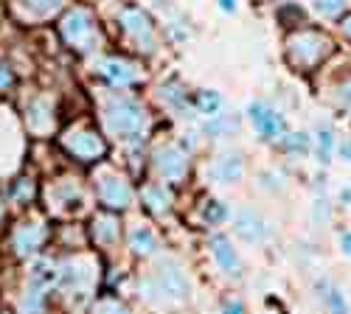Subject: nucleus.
I'll return each instance as SVG.
<instances>
[{
  "label": "nucleus",
  "mask_w": 351,
  "mask_h": 314,
  "mask_svg": "<svg viewBox=\"0 0 351 314\" xmlns=\"http://www.w3.org/2000/svg\"><path fill=\"white\" fill-rule=\"evenodd\" d=\"M104 121L107 129L112 135H121V138H138L146 129V109L130 99V96H112L104 107Z\"/></svg>",
  "instance_id": "obj_1"
},
{
  "label": "nucleus",
  "mask_w": 351,
  "mask_h": 314,
  "mask_svg": "<svg viewBox=\"0 0 351 314\" xmlns=\"http://www.w3.org/2000/svg\"><path fill=\"white\" fill-rule=\"evenodd\" d=\"M289 62L301 68V70H312L317 62L326 60V53H332V42L329 37H324L320 31H312V28H306V31H298L289 37Z\"/></svg>",
  "instance_id": "obj_2"
},
{
  "label": "nucleus",
  "mask_w": 351,
  "mask_h": 314,
  "mask_svg": "<svg viewBox=\"0 0 351 314\" xmlns=\"http://www.w3.org/2000/svg\"><path fill=\"white\" fill-rule=\"evenodd\" d=\"M60 31H62L65 42L76 51H93L96 42H99V28L93 23V14L84 6H76L62 17Z\"/></svg>",
  "instance_id": "obj_3"
},
{
  "label": "nucleus",
  "mask_w": 351,
  "mask_h": 314,
  "mask_svg": "<svg viewBox=\"0 0 351 314\" xmlns=\"http://www.w3.org/2000/svg\"><path fill=\"white\" fill-rule=\"evenodd\" d=\"M62 146L76 157V160H84V163H93V160H101L107 146L96 129H87V127H79V129H68L62 135Z\"/></svg>",
  "instance_id": "obj_4"
},
{
  "label": "nucleus",
  "mask_w": 351,
  "mask_h": 314,
  "mask_svg": "<svg viewBox=\"0 0 351 314\" xmlns=\"http://www.w3.org/2000/svg\"><path fill=\"white\" fill-rule=\"evenodd\" d=\"M119 20H121V28H124V31H127L138 45H143L146 51L155 48V28H152V20L146 17V12H141V6H132V3L121 6Z\"/></svg>",
  "instance_id": "obj_5"
},
{
  "label": "nucleus",
  "mask_w": 351,
  "mask_h": 314,
  "mask_svg": "<svg viewBox=\"0 0 351 314\" xmlns=\"http://www.w3.org/2000/svg\"><path fill=\"white\" fill-rule=\"evenodd\" d=\"M247 116L253 121V127L258 129V135H265L267 140H278L287 138V124L273 107H267L265 101H253L247 107Z\"/></svg>",
  "instance_id": "obj_6"
},
{
  "label": "nucleus",
  "mask_w": 351,
  "mask_h": 314,
  "mask_svg": "<svg viewBox=\"0 0 351 314\" xmlns=\"http://www.w3.org/2000/svg\"><path fill=\"white\" fill-rule=\"evenodd\" d=\"M99 199L107 208H127L132 199V188L124 177L115 174V171H104L99 180Z\"/></svg>",
  "instance_id": "obj_7"
},
{
  "label": "nucleus",
  "mask_w": 351,
  "mask_h": 314,
  "mask_svg": "<svg viewBox=\"0 0 351 314\" xmlns=\"http://www.w3.org/2000/svg\"><path fill=\"white\" fill-rule=\"evenodd\" d=\"M48 239V227L43 222H20L12 233V244L17 250V255H32L43 247V241Z\"/></svg>",
  "instance_id": "obj_8"
},
{
  "label": "nucleus",
  "mask_w": 351,
  "mask_h": 314,
  "mask_svg": "<svg viewBox=\"0 0 351 314\" xmlns=\"http://www.w3.org/2000/svg\"><path fill=\"white\" fill-rule=\"evenodd\" d=\"M99 70H101L104 79H110V84H115V88H130V84L141 81L138 65L127 62L124 56H107V60H101Z\"/></svg>",
  "instance_id": "obj_9"
},
{
  "label": "nucleus",
  "mask_w": 351,
  "mask_h": 314,
  "mask_svg": "<svg viewBox=\"0 0 351 314\" xmlns=\"http://www.w3.org/2000/svg\"><path fill=\"white\" fill-rule=\"evenodd\" d=\"M155 168H158V174L163 180H171V183H180L186 177V171H189V160L180 149H174V146H163L155 152Z\"/></svg>",
  "instance_id": "obj_10"
},
{
  "label": "nucleus",
  "mask_w": 351,
  "mask_h": 314,
  "mask_svg": "<svg viewBox=\"0 0 351 314\" xmlns=\"http://www.w3.org/2000/svg\"><path fill=\"white\" fill-rule=\"evenodd\" d=\"M237 233L247 241V244H258V241H265L270 236V227L267 222L261 219L253 208H242L237 213Z\"/></svg>",
  "instance_id": "obj_11"
},
{
  "label": "nucleus",
  "mask_w": 351,
  "mask_h": 314,
  "mask_svg": "<svg viewBox=\"0 0 351 314\" xmlns=\"http://www.w3.org/2000/svg\"><path fill=\"white\" fill-rule=\"evenodd\" d=\"M146 283H149V287H158L160 292H171V295H183L186 292V278H183L180 267L174 261L160 264L155 278H146Z\"/></svg>",
  "instance_id": "obj_12"
},
{
  "label": "nucleus",
  "mask_w": 351,
  "mask_h": 314,
  "mask_svg": "<svg viewBox=\"0 0 351 314\" xmlns=\"http://www.w3.org/2000/svg\"><path fill=\"white\" fill-rule=\"evenodd\" d=\"M60 278H62V283L68 289H82V287H87V283L93 280V267L87 264L84 259H71V261L62 264Z\"/></svg>",
  "instance_id": "obj_13"
},
{
  "label": "nucleus",
  "mask_w": 351,
  "mask_h": 314,
  "mask_svg": "<svg viewBox=\"0 0 351 314\" xmlns=\"http://www.w3.org/2000/svg\"><path fill=\"white\" fill-rule=\"evenodd\" d=\"M211 174L217 183H237L242 177V157L237 152H225L214 160Z\"/></svg>",
  "instance_id": "obj_14"
},
{
  "label": "nucleus",
  "mask_w": 351,
  "mask_h": 314,
  "mask_svg": "<svg viewBox=\"0 0 351 314\" xmlns=\"http://www.w3.org/2000/svg\"><path fill=\"white\" fill-rule=\"evenodd\" d=\"M211 252H214L217 264H219L228 275H239V272H242L239 255H237V250L230 247V241H228L225 236H214V239H211Z\"/></svg>",
  "instance_id": "obj_15"
},
{
  "label": "nucleus",
  "mask_w": 351,
  "mask_h": 314,
  "mask_svg": "<svg viewBox=\"0 0 351 314\" xmlns=\"http://www.w3.org/2000/svg\"><path fill=\"white\" fill-rule=\"evenodd\" d=\"M119 233H121L119 219H115L110 211H101V213H96V216H93V239H96L99 244H104V247L115 244Z\"/></svg>",
  "instance_id": "obj_16"
},
{
  "label": "nucleus",
  "mask_w": 351,
  "mask_h": 314,
  "mask_svg": "<svg viewBox=\"0 0 351 314\" xmlns=\"http://www.w3.org/2000/svg\"><path fill=\"white\" fill-rule=\"evenodd\" d=\"M25 121H28V127H32V129L45 132L51 127V121H53V112H51L48 101L45 99H34L32 104H28V109H25Z\"/></svg>",
  "instance_id": "obj_17"
},
{
  "label": "nucleus",
  "mask_w": 351,
  "mask_h": 314,
  "mask_svg": "<svg viewBox=\"0 0 351 314\" xmlns=\"http://www.w3.org/2000/svg\"><path fill=\"white\" fill-rule=\"evenodd\" d=\"M143 202H146V208H149L152 213H166L171 208V194L160 183H152V185L143 188Z\"/></svg>",
  "instance_id": "obj_18"
},
{
  "label": "nucleus",
  "mask_w": 351,
  "mask_h": 314,
  "mask_svg": "<svg viewBox=\"0 0 351 314\" xmlns=\"http://www.w3.org/2000/svg\"><path fill=\"white\" fill-rule=\"evenodd\" d=\"M239 129V118L237 116H211L206 124H202V132H206L208 138H225L230 132H237Z\"/></svg>",
  "instance_id": "obj_19"
},
{
  "label": "nucleus",
  "mask_w": 351,
  "mask_h": 314,
  "mask_svg": "<svg viewBox=\"0 0 351 314\" xmlns=\"http://www.w3.org/2000/svg\"><path fill=\"white\" fill-rule=\"evenodd\" d=\"M130 244L138 255H152L158 250V239H155V233L149 231V227H135V231L130 233Z\"/></svg>",
  "instance_id": "obj_20"
},
{
  "label": "nucleus",
  "mask_w": 351,
  "mask_h": 314,
  "mask_svg": "<svg viewBox=\"0 0 351 314\" xmlns=\"http://www.w3.org/2000/svg\"><path fill=\"white\" fill-rule=\"evenodd\" d=\"M194 104H197L199 112H206V116H217L219 107H222V99L214 90H199L197 99H194Z\"/></svg>",
  "instance_id": "obj_21"
},
{
  "label": "nucleus",
  "mask_w": 351,
  "mask_h": 314,
  "mask_svg": "<svg viewBox=\"0 0 351 314\" xmlns=\"http://www.w3.org/2000/svg\"><path fill=\"white\" fill-rule=\"evenodd\" d=\"M53 199H56V202H79V188L71 183V180H65V183H60V185H56L53 188Z\"/></svg>",
  "instance_id": "obj_22"
},
{
  "label": "nucleus",
  "mask_w": 351,
  "mask_h": 314,
  "mask_svg": "<svg viewBox=\"0 0 351 314\" xmlns=\"http://www.w3.org/2000/svg\"><path fill=\"white\" fill-rule=\"evenodd\" d=\"M160 99H166L171 107H178V109L186 107V90H180L178 84H166V88H160Z\"/></svg>",
  "instance_id": "obj_23"
},
{
  "label": "nucleus",
  "mask_w": 351,
  "mask_h": 314,
  "mask_svg": "<svg viewBox=\"0 0 351 314\" xmlns=\"http://www.w3.org/2000/svg\"><path fill=\"white\" fill-rule=\"evenodd\" d=\"M284 144L289 152H298V155H306L309 152V138L304 132H295V135H287L284 138Z\"/></svg>",
  "instance_id": "obj_24"
},
{
  "label": "nucleus",
  "mask_w": 351,
  "mask_h": 314,
  "mask_svg": "<svg viewBox=\"0 0 351 314\" xmlns=\"http://www.w3.org/2000/svg\"><path fill=\"white\" fill-rule=\"evenodd\" d=\"M329 155H332V132L324 129V132H317V160L329 163Z\"/></svg>",
  "instance_id": "obj_25"
},
{
  "label": "nucleus",
  "mask_w": 351,
  "mask_h": 314,
  "mask_svg": "<svg viewBox=\"0 0 351 314\" xmlns=\"http://www.w3.org/2000/svg\"><path fill=\"white\" fill-rule=\"evenodd\" d=\"M25 3L32 6L37 14H51V12L60 9V6L65 3V0H25Z\"/></svg>",
  "instance_id": "obj_26"
},
{
  "label": "nucleus",
  "mask_w": 351,
  "mask_h": 314,
  "mask_svg": "<svg viewBox=\"0 0 351 314\" xmlns=\"http://www.w3.org/2000/svg\"><path fill=\"white\" fill-rule=\"evenodd\" d=\"M32 196H34V185H32V180L20 177V180L14 183V199H17V202H28Z\"/></svg>",
  "instance_id": "obj_27"
},
{
  "label": "nucleus",
  "mask_w": 351,
  "mask_h": 314,
  "mask_svg": "<svg viewBox=\"0 0 351 314\" xmlns=\"http://www.w3.org/2000/svg\"><path fill=\"white\" fill-rule=\"evenodd\" d=\"M326 300H329L332 314H348V306H346V300H343V295L337 289H329L326 292Z\"/></svg>",
  "instance_id": "obj_28"
},
{
  "label": "nucleus",
  "mask_w": 351,
  "mask_h": 314,
  "mask_svg": "<svg viewBox=\"0 0 351 314\" xmlns=\"http://www.w3.org/2000/svg\"><path fill=\"white\" fill-rule=\"evenodd\" d=\"M228 216V208L222 202H217V199H211V202L206 205V219L208 222H222Z\"/></svg>",
  "instance_id": "obj_29"
},
{
  "label": "nucleus",
  "mask_w": 351,
  "mask_h": 314,
  "mask_svg": "<svg viewBox=\"0 0 351 314\" xmlns=\"http://www.w3.org/2000/svg\"><path fill=\"white\" fill-rule=\"evenodd\" d=\"M12 84H14V70H12V65H9V62H0V93L9 90Z\"/></svg>",
  "instance_id": "obj_30"
},
{
  "label": "nucleus",
  "mask_w": 351,
  "mask_h": 314,
  "mask_svg": "<svg viewBox=\"0 0 351 314\" xmlns=\"http://www.w3.org/2000/svg\"><path fill=\"white\" fill-rule=\"evenodd\" d=\"M315 6H317V12H324V14H337L343 9V0H315Z\"/></svg>",
  "instance_id": "obj_31"
},
{
  "label": "nucleus",
  "mask_w": 351,
  "mask_h": 314,
  "mask_svg": "<svg viewBox=\"0 0 351 314\" xmlns=\"http://www.w3.org/2000/svg\"><path fill=\"white\" fill-rule=\"evenodd\" d=\"M99 314H127V309H124L119 300H110V298H107V300L99 303Z\"/></svg>",
  "instance_id": "obj_32"
},
{
  "label": "nucleus",
  "mask_w": 351,
  "mask_h": 314,
  "mask_svg": "<svg viewBox=\"0 0 351 314\" xmlns=\"http://www.w3.org/2000/svg\"><path fill=\"white\" fill-rule=\"evenodd\" d=\"M278 17L287 23V17H292V23H304V9L301 6H284L281 12H278Z\"/></svg>",
  "instance_id": "obj_33"
},
{
  "label": "nucleus",
  "mask_w": 351,
  "mask_h": 314,
  "mask_svg": "<svg viewBox=\"0 0 351 314\" xmlns=\"http://www.w3.org/2000/svg\"><path fill=\"white\" fill-rule=\"evenodd\" d=\"M337 152H340L343 160L351 163V138H343V140H340V144H337Z\"/></svg>",
  "instance_id": "obj_34"
},
{
  "label": "nucleus",
  "mask_w": 351,
  "mask_h": 314,
  "mask_svg": "<svg viewBox=\"0 0 351 314\" xmlns=\"http://www.w3.org/2000/svg\"><path fill=\"white\" fill-rule=\"evenodd\" d=\"M317 216L324 219V222L329 219V208H326V199H317V205H315V219H317Z\"/></svg>",
  "instance_id": "obj_35"
},
{
  "label": "nucleus",
  "mask_w": 351,
  "mask_h": 314,
  "mask_svg": "<svg viewBox=\"0 0 351 314\" xmlns=\"http://www.w3.org/2000/svg\"><path fill=\"white\" fill-rule=\"evenodd\" d=\"M340 101L351 107V81H348V84H343V88H340Z\"/></svg>",
  "instance_id": "obj_36"
},
{
  "label": "nucleus",
  "mask_w": 351,
  "mask_h": 314,
  "mask_svg": "<svg viewBox=\"0 0 351 314\" xmlns=\"http://www.w3.org/2000/svg\"><path fill=\"white\" fill-rule=\"evenodd\" d=\"M340 28H343V34L351 40V14H346V17L340 20Z\"/></svg>",
  "instance_id": "obj_37"
},
{
  "label": "nucleus",
  "mask_w": 351,
  "mask_h": 314,
  "mask_svg": "<svg viewBox=\"0 0 351 314\" xmlns=\"http://www.w3.org/2000/svg\"><path fill=\"white\" fill-rule=\"evenodd\" d=\"M340 247H343V252L351 255V233H343V236H340Z\"/></svg>",
  "instance_id": "obj_38"
},
{
  "label": "nucleus",
  "mask_w": 351,
  "mask_h": 314,
  "mask_svg": "<svg viewBox=\"0 0 351 314\" xmlns=\"http://www.w3.org/2000/svg\"><path fill=\"white\" fill-rule=\"evenodd\" d=\"M225 314H242V306L233 300V303H225Z\"/></svg>",
  "instance_id": "obj_39"
},
{
  "label": "nucleus",
  "mask_w": 351,
  "mask_h": 314,
  "mask_svg": "<svg viewBox=\"0 0 351 314\" xmlns=\"http://www.w3.org/2000/svg\"><path fill=\"white\" fill-rule=\"evenodd\" d=\"M219 6H222L225 12H233V9H237V0H219Z\"/></svg>",
  "instance_id": "obj_40"
},
{
  "label": "nucleus",
  "mask_w": 351,
  "mask_h": 314,
  "mask_svg": "<svg viewBox=\"0 0 351 314\" xmlns=\"http://www.w3.org/2000/svg\"><path fill=\"white\" fill-rule=\"evenodd\" d=\"M340 199H346V202H351V188H346V191H340Z\"/></svg>",
  "instance_id": "obj_41"
},
{
  "label": "nucleus",
  "mask_w": 351,
  "mask_h": 314,
  "mask_svg": "<svg viewBox=\"0 0 351 314\" xmlns=\"http://www.w3.org/2000/svg\"><path fill=\"white\" fill-rule=\"evenodd\" d=\"M0 219H3V202H0Z\"/></svg>",
  "instance_id": "obj_42"
}]
</instances>
